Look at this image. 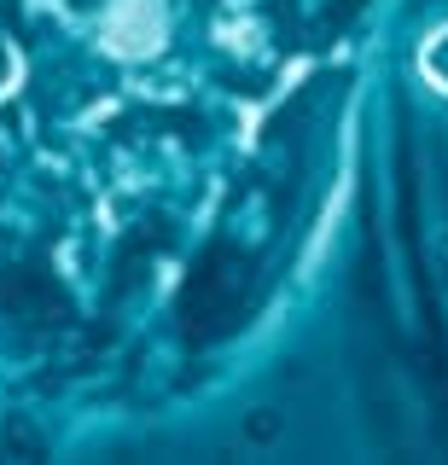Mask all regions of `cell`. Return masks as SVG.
<instances>
[{
  "label": "cell",
  "mask_w": 448,
  "mask_h": 465,
  "mask_svg": "<svg viewBox=\"0 0 448 465\" xmlns=\"http://www.w3.org/2000/svg\"><path fill=\"white\" fill-rule=\"evenodd\" d=\"M157 35H164V6H157V0H117V12H111V24H105L111 47L134 58V53H152Z\"/></svg>",
  "instance_id": "cell-1"
}]
</instances>
